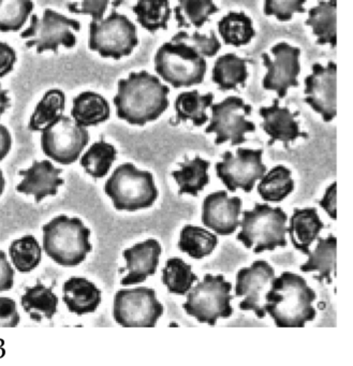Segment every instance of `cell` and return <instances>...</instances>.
<instances>
[{
  "label": "cell",
  "mask_w": 353,
  "mask_h": 366,
  "mask_svg": "<svg viewBox=\"0 0 353 366\" xmlns=\"http://www.w3.org/2000/svg\"><path fill=\"white\" fill-rule=\"evenodd\" d=\"M66 108V96L61 89H51L46 92L39 104L36 107L29 129L31 132H42L53 122L64 114Z\"/></svg>",
  "instance_id": "cell-32"
},
{
  "label": "cell",
  "mask_w": 353,
  "mask_h": 366,
  "mask_svg": "<svg viewBox=\"0 0 353 366\" xmlns=\"http://www.w3.org/2000/svg\"><path fill=\"white\" fill-rule=\"evenodd\" d=\"M117 151L113 145L101 140L94 143L81 158V166L94 179H102L108 174L116 160Z\"/></svg>",
  "instance_id": "cell-37"
},
{
  "label": "cell",
  "mask_w": 353,
  "mask_h": 366,
  "mask_svg": "<svg viewBox=\"0 0 353 366\" xmlns=\"http://www.w3.org/2000/svg\"><path fill=\"white\" fill-rule=\"evenodd\" d=\"M44 249L61 267H76L86 259L93 246L89 243L91 230L80 218L57 216L42 227Z\"/></svg>",
  "instance_id": "cell-3"
},
{
  "label": "cell",
  "mask_w": 353,
  "mask_h": 366,
  "mask_svg": "<svg viewBox=\"0 0 353 366\" xmlns=\"http://www.w3.org/2000/svg\"><path fill=\"white\" fill-rule=\"evenodd\" d=\"M179 170L173 171L172 177L179 185V194H192L198 196L199 192L204 189L205 186L209 183V175L207 173L211 162L202 158L194 157V159L189 160L185 158V162H179Z\"/></svg>",
  "instance_id": "cell-26"
},
{
  "label": "cell",
  "mask_w": 353,
  "mask_h": 366,
  "mask_svg": "<svg viewBox=\"0 0 353 366\" xmlns=\"http://www.w3.org/2000/svg\"><path fill=\"white\" fill-rule=\"evenodd\" d=\"M80 29L78 21L68 19L54 10L46 9L42 18L36 14L31 16V25L21 34V38L26 40V48L35 46L38 54L46 51L57 53L59 46L67 49L76 46V37L72 31Z\"/></svg>",
  "instance_id": "cell-9"
},
{
  "label": "cell",
  "mask_w": 353,
  "mask_h": 366,
  "mask_svg": "<svg viewBox=\"0 0 353 366\" xmlns=\"http://www.w3.org/2000/svg\"><path fill=\"white\" fill-rule=\"evenodd\" d=\"M174 8L175 20L179 27L201 29L209 22V16L219 11L213 0H177Z\"/></svg>",
  "instance_id": "cell-35"
},
{
  "label": "cell",
  "mask_w": 353,
  "mask_h": 366,
  "mask_svg": "<svg viewBox=\"0 0 353 366\" xmlns=\"http://www.w3.org/2000/svg\"><path fill=\"white\" fill-rule=\"evenodd\" d=\"M218 239L215 234L201 228L187 224L179 237V249L192 258L200 260L209 257L217 247Z\"/></svg>",
  "instance_id": "cell-33"
},
{
  "label": "cell",
  "mask_w": 353,
  "mask_h": 366,
  "mask_svg": "<svg viewBox=\"0 0 353 366\" xmlns=\"http://www.w3.org/2000/svg\"><path fill=\"white\" fill-rule=\"evenodd\" d=\"M161 245L154 239L136 244L123 252L127 265L119 269V273L128 271V275L121 280L123 286H132L145 282L154 275L159 265Z\"/></svg>",
  "instance_id": "cell-18"
},
{
  "label": "cell",
  "mask_w": 353,
  "mask_h": 366,
  "mask_svg": "<svg viewBox=\"0 0 353 366\" xmlns=\"http://www.w3.org/2000/svg\"><path fill=\"white\" fill-rule=\"evenodd\" d=\"M16 61V51L9 44L0 42V78H4L14 70Z\"/></svg>",
  "instance_id": "cell-45"
},
{
  "label": "cell",
  "mask_w": 353,
  "mask_h": 366,
  "mask_svg": "<svg viewBox=\"0 0 353 366\" xmlns=\"http://www.w3.org/2000/svg\"><path fill=\"white\" fill-rule=\"evenodd\" d=\"M336 186L337 184L333 183L327 192H325L324 197L319 201V205L327 212V215L333 220H336L337 218V213H336Z\"/></svg>",
  "instance_id": "cell-46"
},
{
  "label": "cell",
  "mask_w": 353,
  "mask_h": 366,
  "mask_svg": "<svg viewBox=\"0 0 353 366\" xmlns=\"http://www.w3.org/2000/svg\"><path fill=\"white\" fill-rule=\"evenodd\" d=\"M307 0H265L264 14L275 16L280 22H288L295 14H305Z\"/></svg>",
  "instance_id": "cell-41"
},
{
  "label": "cell",
  "mask_w": 353,
  "mask_h": 366,
  "mask_svg": "<svg viewBox=\"0 0 353 366\" xmlns=\"http://www.w3.org/2000/svg\"><path fill=\"white\" fill-rule=\"evenodd\" d=\"M337 0L319 1L316 7L308 11V19L305 24L312 27V33L317 37V44L320 46L329 44L336 46V3Z\"/></svg>",
  "instance_id": "cell-27"
},
{
  "label": "cell",
  "mask_w": 353,
  "mask_h": 366,
  "mask_svg": "<svg viewBox=\"0 0 353 366\" xmlns=\"http://www.w3.org/2000/svg\"><path fill=\"white\" fill-rule=\"evenodd\" d=\"M241 198H229L228 192L220 190L213 192L204 199L202 207V222L216 234L227 237L237 231L239 227L242 213Z\"/></svg>",
  "instance_id": "cell-17"
},
{
  "label": "cell",
  "mask_w": 353,
  "mask_h": 366,
  "mask_svg": "<svg viewBox=\"0 0 353 366\" xmlns=\"http://www.w3.org/2000/svg\"><path fill=\"white\" fill-rule=\"evenodd\" d=\"M218 31L224 44L237 48L249 44L256 36L252 19L244 12H229L218 22Z\"/></svg>",
  "instance_id": "cell-30"
},
{
  "label": "cell",
  "mask_w": 353,
  "mask_h": 366,
  "mask_svg": "<svg viewBox=\"0 0 353 366\" xmlns=\"http://www.w3.org/2000/svg\"><path fill=\"white\" fill-rule=\"evenodd\" d=\"M262 149H237V154L226 152L222 162L216 164L217 177L229 192H235L239 188L249 194L254 184L262 179L267 166L262 162Z\"/></svg>",
  "instance_id": "cell-13"
},
{
  "label": "cell",
  "mask_w": 353,
  "mask_h": 366,
  "mask_svg": "<svg viewBox=\"0 0 353 366\" xmlns=\"http://www.w3.org/2000/svg\"><path fill=\"white\" fill-rule=\"evenodd\" d=\"M5 177H4L3 171L0 170V196L3 194L4 190H5Z\"/></svg>",
  "instance_id": "cell-49"
},
{
  "label": "cell",
  "mask_w": 353,
  "mask_h": 366,
  "mask_svg": "<svg viewBox=\"0 0 353 366\" xmlns=\"http://www.w3.org/2000/svg\"><path fill=\"white\" fill-rule=\"evenodd\" d=\"M169 93L170 89L157 76L146 71L131 72L119 81V92L113 99L117 117L136 126L156 121L168 109Z\"/></svg>",
  "instance_id": "cell-1"
},
{
  "label": "cell",
  "mask_w": 353,
  "mask_h": 366,
  "mask_svg": "<svg viewBox=\"0 0 353 366\" xmlns=\"http://www.w3.org/2000/svg\"><path fill=\"white\" fill-rule=\"evenodd\" d=\"M263 119L261 127L265 134H269V145L280 141L286 149L289 144L294 142L297 138H307V134L299 130V123L295 117H299V112L291 113L287 107L279 106V99H274L271 107H262L259 111Z\"/></svg>",
  "instance_id": "cell-20"
},
{
  "label": "cell",
  "mask_w": 353,
  "mask_h": 366,
  "mask_svg": "<svg viewBox=\"0 0 353 366\" xmlns=\"http://www.w3.org/2000/svg\"><path fill=\"white\" fill-rule=\"evenodd\" d=\"M287 222L288 216L282 207L256 203L252 211L243 212V220L239 222L242 230L237 239L248 249L254 248V254L284 248L288 244Z\"/></svg>",
  "instance_id": "cell-4"
},
{
  "label": "cell",
  "mask_w": 353,
  "mask_h": 366,
  "mask_svg": "<svg viewBox=\"0 0 353 366\" xmlns=\"http://www.w3.org/2000/svg\"><path fill=\"white\" fill-rule=\"evenodd\" d=\"M317 244L314 250L308 252V260L299 269L304 273L317 272L314 278L319 282L327 280V284H332V273L336 274V249H337V239L333 234H329L327 239L317 237Z\"/></svg>",
  "instance_id": "cell-23"
},
{
  "label": "cell",
  "mask_w": 353,
  "mask_h": 366,
  "mask_svg": "<svg viewBox=\"0 0 353 366\" xmlns=\"http://www.w3.org/2000/svg\"><path fill=\"white\" fill-rule=\"evenodd\" d=\"M10 108V99L8 97V91L1 89L0 84V117Z\"/></svg>",
  "instance_id": "cell-48"
},
{
  "label": "cell",
  "mask_w": 353,
  "mask_h": 366,
  "mask_svg": "<svg viewBox=\"0 0 353 366\" xmlns=\"http://www.w3.org/2000/svg\"><path fill=\"white\" fill-rule=\"evenodd\" d=\"M109 4L110 0H83L80 5L76 3L68 4L67 8L71 14H85L91 16L94 21H99L104 18Z\"/></svg>",
  "instance_id": "cell-42"
},
{
  "label": "cell",
  "mask_w": 353,
  "mask_h": 366,
  "mask_svg": "<svg viewBox=\"0 0 353 366\" xmlns=\"http://www.w3.org/2000/svg\"><path fill=\"white\" fill-rule=\"evenodd\" d=\"M211 110V123L205 134H216V145L227 142L232 147L243 144L247 141L245 134L256 132V125L246 119L252 114V106L242 98L230 96L219 104H212Z\"/></svg>",
  "instance_id": "cell-10"
},
{
  "label": "cell",
  "mask_w": 353,
  "mask_h": 366,
  "mask_svg": "<svg viewBox=\"0 0 353 366\" xmlns=\"http://www.w3.org/2000/svg\"><path fill=\"white\" fill-rule=\"evenodd\" d=\"M336 76L337 66L329 61L327 67L312 65V72L305 79V102L322 117L325 123L336 117Z\"/></svg>",
  "instance_id": "cell-16"
},
{
  "label": "cell",
  "mask_w": 353,
  "mask_h": 366,
  "mask_svg": "<svg viewBox=\"0 0 353 366\" xmlns=\"http://www.w3.org/2000/svg\"><path fill=\"white\" fill-rule=\"evenodd\" d=\"M110 104L99 94L84 92L74 99L71 117L82 127H94L110 119Z\"/></svg>",
  "instance_id": "cell-24"
},
{
  "label": "cell",
  "mask_w": 353,
  "mask_h": 366,
  "mask_svg": "<svg viewBox=\"0 0 353 366\" xmlns=\"http://www.w3.org/2000/svg\"><path fill=\"white\" fill-rule=\"evenodd\" d=\"M232 285L222 275L207 274L202 282L190 289L183 308L188 316L200 323L216 325L219 318H230L233 314L231 300Z\"/></svg>",
  "instance_id": "cell-7"
},
{
  "label": "cell",
  "mask_w": 353,
  "mask_h": 366,
  "mask_svg": "<svg viewBox=\"0 0 353 366\" xmlns=\"http://www.w3.org/2000/svg\"><path fill=\"white\" fill-rule=\"evenodd\" d=\"M171 40L185 42V44H189L192 48L199 51L203 56L209 57V59L215 56L222 49V44H220L218 38L216 37L214 31H211L209 36L201 35L198 31L192 34V35H189L186 31H179Z\"/></svg>",
  "instance_id": "cell-40"
},
{
  "label": "cell",
  "mask_w": 353,
  "mask_h": 366,
  "mask_svg": "<svg viewBox=\"0 0 353 366\" xmlns=\"http://www.w3.org/2000/svg\"><path fill=\"white\" fill-rule=\"evenodd\" d=\"M104 192L117 211L128 212L149 209L159 194L153 174L139 170L130 162L115 169L104 185Z\"/></svg>",
  "instance_id": "cell-5"
},
{
  "label": "cell",
  "mask_w": 353,
  "mask_h": 366,
  "mask_svg": "<svg viewBox=\"0 0 353 366\" xmlns=\"http://www.w3.org/2000/svg\"><path fill=\"white\" fill-rule=\"evenodd\" d=\"M20 320L16 301L9 297H0V327H18Z\"/></svg>",
  "instance_id": "cell-43"
},
{
  "label": "cell",
  "mask_w": 353,
  "mask_h": 366,
  "mask_svg": "<svg viewBox=\"0 0 353 366\" xmlns=\"http://www.w3.org/2000/svg\"><path fill=\"white\" fill-rule=\"evenodd\" d=\"M155 70L174 89L190 87L204 81L207 64L205 57L185 42H166L156 53Z\"/></svg>",
  "instance_id": "cell-6"
},
{
  "label": "cell",
  "mask_w": 353,
  "mask_h": 366,
  "mask_svg": "<svg viewBox=\"0 0 353 366\" xmlns=\"http://www.w3.org/2000/svg\"><path fill=\"white\" fill-rule=\"evenodd\" d=\"M132 10L139 24L149 33L168 29L172 12L169 0H139Z\"/></svg>",
  "instance_id": "cell-31"
},
{
  "label": "cell",
  "mask_w": 353,
  "mask_h": 366,
  "mask_svg": "<svg viewBox=\"0 0 353 366\" xmlns=\"http://www.w3.org/2000/svg\"><path fill=\"white\" fill-rule=\"evenodd\" d=\"M12 139L9 130L4 125H0V162H3L10 149H11Z\"/></svg>",
  "instance_id": "cell-47"
},
{
  "label": "cell",
  "mask_w": 353,
  "mask_h": 366,
  "mask_svg": "<svg viewBox=\"0 0 353 366\" xmlns=\"http://www.w3.org/2000/svg\"><path fill=\"white\" fill-rule=\"evenodd\" d=\"M248 78L247 61L234 53L222 55L216 61L212 80L222 92L237 91V86H245Z\"/></svg>",
  "instance_id": "cell-28"
},
{
  "label": "cell",
  "mask_w": 353,
  "mask_h": 366,
  "mask_svg": "<svg viewBox=\"0 0 353 366\" xmlns=\"http://www.w3.org/2000/svg\"><path fill=\"white\" fill-rule=\"evenodd\" d=\"M89 142L86 128L64 114L41 132L42 151L64 166L74 164Z\"/></svg>",
  "instance_id": "cell-11"
},
{
  "label": "cell",
  "mask_w": 353,
  "mask_h": 366,
  "mask_svg": "<svg viewBox=\"0 0 353 366\" xmlns=\"http://www.w3.org/2000/svg\"><path fill=\"white\" fill-rule=\"evenodd\" d=\"M199 278L183 259L171 258L162 269L161 282L173 295H186Z\"/></svg>",
  "instance_id": "cell-36"
},
{
  "label": "cell",
  "mask_w": 353,
  "mask_h": 366,
  "mask_svg": "<svg viewBox=\"0 0 353 366\" xmlns=\"http://www.w3.org/2000/svg\"><path fill=\"white\" fill-rule=\"evenodd\" d=\"M214 95L212 93L201 95L198 91L186 92L179 94L175 100L176 123L192 122L196 127H201L209 122L207 110L213 104Z\"/></svg>",
  "instance_id": "cell-29"
},
{
  "label": "cell",
  "mask_w": 353,
  "mask_h": 366,
  "mask_svg": "<svg viewBox=\"0 0 353 366\" xmlns=\"http://www.w3.org/2000/svg\"><path fill=\"white\" fill-rule=\"evenodd\" d=\"M9 254L12 263L20 273H29L35 269L41 261V246L33 235H25L12 242Z\"/></svg>",
  "instance_id": "cell-38"
},
{
  "label": "cell",
  "mask_w": 353,
  "mask_h": 366,
  "mask_svg": "<svg viewBox=\"0 0 353 366\" xmlns=\"http://www.w3.org/2000/svg\"><path fill=\"white\" fill-rule=\"evenodd\" d=\"M34 10L31 0H0V31H19Z\"/></svg>",
  "instance_id": "cell-39"
},
{
  "label": "cell",
  "mask_w": 353,
  "mask_h": 366,
  "mask_svg": "<svg viewBox=\"0 0 353 366\" xmlns=\"http://www.w3.org/2000/svg\"><path fill=\"white\" fill-rule=\"evenodd\" d=\"M14 284V269L7 259V254L0 250V292L11 290Z\"/></svg>",
  "instance_id": "cell-44"
},
{
  "label": "cell",
  "mask_w": 353,
  "mask_h": 366,
  "mask_svg": "<svg viewBox=\"0 0 353 366\" xmlns=\"http://www.w3.org/2000/svg\"><path fill=\"white\" fill-rule=\"evenodd\" d=\"M275 271L267 261H254L249 267L239 269L237 275L235 295L244 297L239 308L254 312L259 319L267 315V295L275 280Z\"/></svg>",
  "instance_id": "cell-14"
},
{
  "label": "cell",
  "mask_w": 353,
  "mask_h": 366,
  "mask_svg": "<svg viewBox=\"0 0 353 366\" xmlns=\"http://www.w3.org/2000/svg\"><path fill=\"white\" fill-rule=\"evenodd\" d=\"M316 292L308 286L305 278L284 272L275 278L267 295V314L278 327H304L316 318L317 310L312 302Z\"/></svg>",
  "instance_id": "cell-2"
},
{
  "label": "cell",
  "mask_w": 353,
  "mask_h": 366,
  "mask_svg": "<svg viewBox=\"0 0 353 366\" xmlns=\"http://www.w3.org/2000/svg\"><path fill=\"white\" fill-rule=\"evenodd\" d=\"M21 305L24 312L29 314L31 320L41 322L42 319L51 320L56 315L59 297L52 288L44 286L38 280L36 286L25 289V293L21 297Z\"/></svg>",
  "instance_id": "cell-25"
},
{
  "label": "cell",
  "mask_w": 353,
  "mask_h": 366,
  "mask_svg": "<svg viewBox=\"0 0 353 366\" xmlns=\"http://www.w3.org/2000/svg\"><path fill=\"white\" fill-rule=\"evenodd\" d=\"M164 312L154 289L138 287L119 290L115 295L113 317L121 327H156Z\"/></svg>",
  "instance_id": "cell-12"
},
{
  "label": "cell",
  "mask_w": 353,
  "mask_h": 366,
  "mask_svg": "<svg viewBox=\"0 0 353 366\" xmlns=\"http://www.w3.org/2000/svg\"><path fill=\"white\" fill-rule=\"evenodd\" d=\"M294 190L291 171L284 166H276L261 179L258 194L267 202H282Z\"/></svg>",
  "instance_id": "cell-34"
},
{
  "label": "cell",
  "mask_w": 353,
  "mask_h": 366,
  "mask_svg": "<svg viewBox=\"0 0 353 366\" xmlns=\"http://www.w3.org/2000/svg\"><path fill=\"white\" fill-rule=\"evenodd\" d=\"M63 292L68 310L78 316L95 312L101 303V291L86 278H70L64 284Z\"/></svg>",
  "instance_id": "cell-21"
},
{
  "label": "cell",
  "mask_w": 353,
  "mask_h": 366,
  "mask_svg": "<svg viewBox=\"0 0 353 366\" xmlns=\"http://www.w3.org/2000/svg\"><path fill=\"white\" fill-rule=\"evenodd\" d=\"M272 53L274 59L267 53L262 54L263 65L267 70L263 79V89L275 92L278 98L282 99L290 87L299 86L297 76L301 72L299 61L301 51L282 42L273 46Z\"/></svg>",
  "instance_id": "cell-15"
},
{
  "label": "cell",
  "mask_w": 353,
  "mask_h": 366,
  "mask_svg": "<svg viewBox=\"0 0 353 366\" xmlns=\"http://www.w3.org/2000/svg\"><path fill=\"white\" fill-rule=\"evenodd\" d=\"M323 228L324 224L321 222L316 209H294L287 232L290 235L291 243L295 249L307 256L310 246L316 241Z\"/></svg>",
  "instance_id": "cell-22"
},
{
  "label": "cell",
  "mask_w": 353,
  "mask_h": 366,
  "mask_svg": "<svg viewBox=\"0 0 353 366\" xmlns=\"http://www.w3.org/2000/svg\"><path fill=\"white\" fill-rule=\"evenodd\" d=\"M61 172V169L56 168L49 160H35L31 168L19 172L23 177V181L16 186V192L35 197L37 203L41 202L46 197H55L59 188L65 183L59 177Z\"/></svg>",
  "instance_id": "cell-19"
},
{
  "label": "cell",
  "mask_w": 353,
  "mask_h": 366,
  "mask_svg": "<svg viewBox=\"0 0 353 366\" xmlns=\"http://www.w3.org/2000/svg\"><path fill=\"white\" fill-rule=\"evenodd\" d=\"M138 44L136 25L116 10L108 18L89 24V49L104 59L119 61L129 56Z\"/></svg>",
  "instance_id": "cell-8"
}]
</instances>
